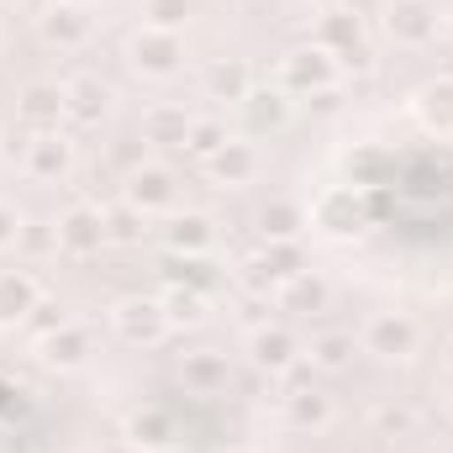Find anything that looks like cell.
<instances>
[{
    "label": "cell",
    "instance_id": "e0dca14e",
    "mask_svg": "<svg viewBox=\"0 0 453 453\" xmlns=\"http://www.w3.org/2000/svg\"><path fill=\"white\" fill-rule=\"evenodd\" d=\"M248 348H253V364L258 369H290L296 364V338L285 333V327H253V338H248Z\"/></svg>",
    "mask_w": 453,
    "mask_h": 453
},
{
    "label": "cell",
    "instance_id": "1f68e13d",
    "mask_svg": "<svg viewBox=\"0 0 453 453\" xmlns=\"http://www.w3.org/2000/svg\"><path fill=\"white\" fill-rule=\"evenodd\" d=\"M358 42H364V27H358V16H327V21H322V48H327V53H333V58H338V53H348V48H358Z\"/></svg>",
    "mask_w": 453,
    "mask_h": 453
},
{
    "label": "cell",
    "instance_id": "d590c367",
    "mask_svg": "<svg viewBox=\"0 0 453 453\" xmlns=\"http://www.w3.org/2000/svg\"><path fill=\"white\" fill-rule=\"evenodd\" d=\"M16 248H21V253H32V258H42V253H53V248H58V226H48V222H21Z\"/></svg>",
    "mask_w": 453,
    "mask_h": 453
},
{
    "label": "cell",
    "instance_id": "836d02e7",
    "mask_svg": "<svg viewBox=\"0 0 453 453\" xmlns=\"http://www.w3.org/2000/svg\"><path fill=\"white\" fill-rule=\"evenodd\" d=\"M64 322H69V317H64V306H58V301H37V306L27 311V322H21V327H27L32 338H53Z\"/></svg>",
    "mask_w": 453,
    "mask_h": 453
},
{
    "label": "cell",
    "instance_id": "3957f363",
    "mask_svg": "<svg viewBox=\"0 0 453 453\" xmlns=\"http://www.w3.org/2000/svg\"><path fill=\"white\" fill-rule=\"evenodd\" d=\"M385 32L406 48H422L438 37V5L433 0H390L385 5Z\"/></svg>",
    "mask_w": 453,
    "mask_h": 453
},
{
    "label": "cell",
    "instance_id": "30bf717a",
    "mask_svg": "<svg viewBox=\"0 0 453 453\" xmlns=\"http://www.w3.org/2000/svg\"><path fill=\"white\" fill-rule=\"evenodd\" d=\"M164 327H169L164 301H121V311H116V333L127 342H158Z\"/></svg>",
    "mask_w": 453,
    "mask_h": 453
},
{
    "label": "cell",
    "instance_id": "7a4b0ae2",
    "mask_svg": "<svg viewBox=\"0 0 453 453\" xmlns=\"http://www.w3.org/2000/svg\"><path fill=\"white\" fill-rule=\"evenodd\" d=\"M127 58H132V69H137V74H153V80H164V74H174V69H180L185 48H180V37H174V32L142 27V32L127 42Z\"/></svg>",
    "mask_w": 453,
    "mask_h": 453
},
{
    "label": "cell",
    "instance_id": "6da1fadb",
    "mask_svg": "<svg viewBox=\"0 0 453 453\" xmlns=\"http://www.w3.org/2000/svg\"><path fill=\"white\" fill-rule=\"evenodd\" d=\"M338 80V58L317 42V48H296L285 64H280V90L285 96H317V90H333Z\"/></svg>",
    "mask_w": 453,
    "mask_h": 453
},
{
    "label": "cell",
    "instance_id": "8992f818",
    "mask_svg": "<svg viewBox=\"0 0 453 453\" xmlns=\"http://www.w3.org/2000/svg\"><path fill=\"white\" fill-rule=\"evenodd\" d=\"M364 348L380 353V358H406V353L417 348V322L401 317V311H385V317H374V322L364 327Z\"/></svg>",
    "mask_w": 453,
    "mask_h": 453
},
{
    "label": "cell",
    "instance_id": "d4e9b609",
    "mask_svg": "<svg viewBox=\"0 0 453 453\" xmlns=\"http://www.w3.org/2000/svg\"><path fill=\"white\" fill-rule=\"evenodd\" d=\"M353 333H322V338L311 342V369H327V374H342L348 364H353Z\"/></svg>",
    "mask_w": 453,
    "mask_h": 453
},
{
    "label": "cell",
    "instance_id": "4dcf8cb0",
    "mask_svg": "<svg viewBox=\"0 0 453 453\" xmlns=\"http://www.w3.org/2000/svg\"><path fill=\"white\" fill-rule=\"evenodd\" d=\"M206 90L217 96V101H248V69L242 64H217L211 74H206Z\"/></svg>",
    "mask_w": 453,
    "mask_h": 453
},
{
    "label": "cell",
    "instance_id": "4316f807",
    "mask_svg": "<svg viewBox=\"0 0 453 453\" xmlns=\"http://www.w3.org/2000/svg\"><path fill=\"white\" fill-rule=\"evenodd\" d=\"M211 237H217L211 222H206V217H196V211L169 222V248H174V253H206V248H211Z\"/></svg>",
    "mask_w": 453,
    "mask_h": 453
},
{
    "label": "cell",
    "instance_id": "484cf974",
    "mask_svg": "<svg viewBox=\"0 0 453 453\" xmlns=\"http://www.w3.org/2000/svg\"><path fill=\"white\" fill-rule=\"evenodd\" d=\"M417 111L427 127H438V132H453V80H433L422 96H417Z\"/></svg>",
    "mask_w": 453,
    "mask_h": 453
},
{
    "label": "cell",
    "instance_id": "5bb4252c",
    "mask_svg": "<svg viewBox=\"0 0 453 453\" xmlns=\"http://www.w3.org/2000/svg\"><path fill=\"white\" fill-rule=\"evenodd\" d=\"M317 222L327 226V232H338V237H353V232L364 226V206L353 201V185L327 190V196L317 201Z\"/></svg>",
    "mask_w": 453,
    "mask_h": 453
},
{
    "label": "cell",
    "instance_id": "74e56055",
    "mask_svg": "<svg viewBox=\"0 0 453 453\" xmlns=\"http://www.w3.org/2000/svg\"><path fill=\"white\" fill-rule=\"evenodd\" d=\"M380 427H385V433H411V411L390 406V411H380Z\"/></svg>",
    "mask_w": 453,
    "mask_h": 453
},
{
    "label": "cell",
    "instance_id": "9c48e42d",
    "mask_svg": "<svg viewBox=\"0 0 453 453\" xmlns=\"http://www.w3.org/2000/svg\"><path fill=\"white\" fill-rule=\"evenodd\" d=\"M127 206L142 211V217L174 206V174H169V169H137V174L127 180Z\"/></svg>",
    "mask_w": 453,
    "mask_h": 453
},
{
    "label": "cell",
    "instance_id": "ffe728a7",
    "mask_svg": "<svg viewBox=\"0 0 453 453\" xmlns=\"http://www.w3.org/2000/svg\"><path fill=\"white\" fill-rule=\"evenodd\" d=\"M127 443H132V449H169V443H174V422L148 406V411H137V417L127 422Z\"/></svg>",
    "mask_w": 453,
    "mask_h": 453
},
{
    "label": "cell",
    "instance_id": "ac0fdd59",
    "mask_svg": "<svg viewBox=\"0 0 453 453\" xmlns=\"http://www.w3.org/2000/svg\"><path fill=\"white\" fill-rule=\"evenodd\" d=\"M64 169H69V142H64L58 132H42V137L27 142V174H37V180H58Z\"/></svg>",
    "mask_w": 453,
    "mask_h": 453
},
{
    "label": "cell",
    "instance_id": "f35d334b",
    "mask_svg": "<svg viewBox=\"0 0 453 453\" xmlns=\"http://www.w3.org/2000/svg\"><path fill=\"white\" fill-rule=\"evenodd\" d=\"M369 42H358V48H348V53H338V64H348V69H369Z\"/></svg>",
    "mask_w": 453,
    "mask_h": 453
},
{
    "label": "cell",
    "instance_id": "277c9868",
    "mask_svg": "<svg viewBox=\"0 0 453 453\" xmlns=\"http://www.w3.org/2000/svg\"><path fill=\"white\" fill-rule=\"evenodd\" d=\"M101 242H111V237H106V211H96V206H69V211L58 217V248H64V253L90 258V253H101Z\"/></svg>",
    "mask_w": 453,
    "mask_h": 453
},
{
    "label": "cell",
    "instance_id": "ab89813d",
    "mask_svg": "<svg viewBox=\"0 0 453 453\" xmlns=\"http://www.w3.org/2000/svg\"><path fill=\"white\" fill-rule=\"evenodd\" d=\"M111 453H142V449H132V443H121V449H111Z\"/></svg>",
    "mask_w": 453,
    "mask_h": 453
},
{
    "label": "cell",
    "instance_id": "7bdbcfd3",
    "mask_svg": "<svg viewBox=\"0 0 453 453\" xmlns=\"http://www.w3.org/2000/svg\"><path fill=\"white\" fill-rule=\"evenodd\" d=\"M449 364H453V353H449Z\"/></svg>",
    "mask_w": 453,
    "mask_h": 453
},
{
    "label": "cell",
    "instance_id": "f546056e",
    "mask_svg": "<svg viewBox=\"0 0 453 453\" xmlns=\"http://www.w3.org/2000/svg\"><path fill=\"white\" fill-rule=\"evenodd\" d=\"M164 317H169V327H201V322H206V301H201V290H169Z\"/></svg>",
    "mask_w": 453,
    "mask_h": 453
},
{
    "label": "cell",
    "instance_id": "e575fe53",
    "mask_svg": "<svg viewBox=\"0 0 453 453\" xmlns=\"http://www.w3.org/2000/svg\"><path fill=\"white\" fill-rule=\"evenodd\" d=\"M142 222H148L142 211H132V206H116V211H106V237H111V242H137V237L148 232Z\"/></svg>",
    "mask_w": 453,
    "mask_h": 453
},
{
    "label": "cell",
    "instance_id": "8d00e7d4",
    "mask_svg": "<svg viewBox=\"0 0 453 453\" xmlns=\"http://www.w3.org/2000/svg\"><path fill=\"white\" fill-rule=\"evenodd\" d=\"M16 237H21V217L0 201V248H16Z\"/></svg>",
    "mask_w": 453,
    "mask_h": 453
},
{
    "label": "cell",
    "instance_id": "603a6c76",
    "mask_svg": "<svg viewBox=\"0 0 453 453\" xmlns=\"http://www.w3.org/2000/svg\"><path fill=\"white\" fill-rule=\"evenodd\" d=\"M180 374H185V385H190V390L211 395V390H222V385H226V358H222V353H190Z\"/></svg>",
    "mask_w": 453,
    "mask_h": 453
},
{
    "label": "cell",
    "instance_id": "7402d4cb",
    "mask_svg": "<svg viewBox=\"0 0 453 453\" xmlns=\"http://www.w3.org/2000/svg\"><path fill=\"white\" fill-rule=\"evenodd\" d=\"M285 422L290 427H327L333 422V401L317 395V390H296V395H285Z\"/></svg>",
    "mask_w": 453,
    "mask_h": 453
},
{
    "label": "cell",
    "instance_id": "52a82bcc",
    "mask_svg": "<svg viewBox=\"0 0 453 453\" xmlns=\"http://www.w3.org/2000/svg\"><path fill=\"white\" fill-rule=\"evenodd\" d=\"M106 111H111V85H101L96 74H80V80L64 85V116H69V121L96 127Z\"/></svg>",
    "mask_w": 453,
    "mask_h": 453
},
{
    "label": "cell",
    "instance_id": "ba28073f",
    "mask_svg": "<svg viewBox=\"0 0 453 453\" xmlns=\"http://www.w3.org/2000/svg\"><path fill=\"white\" fill-rule=\"evenodd\" d=\"M21 127L32 132V137H42V132H58V116H64V90L58 85H27L21 90Z\"/></svg>",
    "mask_w": 453,
    "mask_h": 453
},
{
    "label": "cell",
    "instance_id": "d6986e66",
    "mask_svg": "<svg viewBox=\"0 0 453 453\" xmlns=\"http://www.w3.org/2000/svg\"><path fill=\"white\" fill-rule=\"evenodd\" d=\"M42 348H48L42 358H48L53 369H80V364H85V353H90V333H85V327H74V322H64L53 338H42Z\"/></svg>",
    "mask_w": 453,
    "mask_h": 453
},
{
    "label": "cell",
    "instance_id": "60d3db41",
    "mask_svg": "<svg viewBox=\"0 0 453 453\" xmlns=\"http://www.w3.org/2000/svg\"><path fill=\"white\" fill-rule=\"evenodd\" d=\"M64 5H85V0H64Z\"/></svg>",
    "mask_w": 453,
    "mask_h": 453
},
{
    "label": "cell",
    "instance_id": "5b68a950",
    "mask_svg": "<svg viewBox=\"0 0 453 453\" xmlns=\"http://www.w3.org/2000/svg\"><path fill=\"white\" fill-rule=\"evenodd\" d=\"M242 269H248V285H253V290H269V285H285V280L306 274V264H301V248H296V242H269V248H264L258 258H248Z\"/></svg>",
    "mask_w": 453,
    "mask_h": 453
},
{
    "label": "cell",
    "instance_id": "cb8c5ba5",
    "mask_svg": "<svg viewBox=\"0 0 453 453\" xmlns=\"http://www.w3.org/2000/svg\"><path fill=\"white\" fill-rule=\"evenodd\" d=\"M164 274H169V285H174V290H206V285L217 280V269H211V258H206V253L169 258V264H164Z\"/></svg>",
    "mask_w": 453,
    "mask_h": 453
},
{
    "label": "cell",
    "instance_id": "83f0119b",
    "mask_svg": "<svg viewBox=\"0 0 453 453\" xmlns=\"http://www.w3.org/2000/svg\"><path fill=\"white\" fill-rule=\"evenodd\" d=\"M242 111L253 116V127H285V116H290V101H285V90H248Z\"/></svg>",
    "mask_w": 453,
    "mask_h": 453
},
{
    "label": "cell",
    "instance_id": "f1b7e54d",
    "mask_svg": "<svg viewBox=\"0 0 453 453\" xmlns=\"http://www.w3.org/2000/svg\"><path fill=\"white\" fill-rule=\"evenodd\" d=\"M232 137H226V127L217 116H196L190 121V132H185V153H196V158H211L217 148H226Z\"/></svg>",
    "mask_w": 453,
    "mask_h": 453
},
{
    "label": "cell",
    "instance_id": "d6a6232c",
    "mask_svg": "<svg viewBox=\"0 0 453 453\" xmlns=\"http://www.w3.org/2000/svg\"><path fill=\"white\" fill-rule=\"evenodd\" d=\"M142 16H148V27H158V32H180V27L190 21V0H142Z\"/></svg>",
    "mask_w": 453,
    "mask_h": 453
},
{
    "label": "cell",
    "instance_id": "ee69618b",
    "mask_svg": "<svg viewBox=\"0 0 453 453\" xmlns=\"http://www.w3.org/2000/svg\"><path fill=\"white\" fill-rule=\"evenodd\" d=\"M449 27H453V16H449Z\"/></svg>",
    "mask_w": 453,
    "mask_h": 453
},
{
    "label": "cell",
    "instance_id": "8fae6325",
    "mask_svg": "<svg viewBox=\"0 0 453 453\" xmlns=\"http://www.w3.org/2000/svg\"><path fill=\"white\" fill-rule=\"evenodd\" d=\"M327 280H317V274H296V280H285L280 290H274V306L280 311H296V317H317V311H327Z\"/></svg>",
    "mask_w": 453,
    "mask_h": 453
},
{
    "label": "cell",
    "instance_id": "7c38bea8",
    "mask_svg": "<svg viewBox=\"0 0 453 453\" xmlns=\"http://www.w3.org/2000/svg\"><path fill=\"white\" fill-rule=\"evenodd\" d=\"M37 301H42V296H37V280H32V274H21V269H5V274H0V327L27 322V311H32Z\"/></svg>",
    "mask_w": 453,
    "mask_h": 453
},
{
    "label": "cell",
    "instance_id": "44dd1931",
    "mask_svg": "<svg viewBox=\"0 0 453 453\" xmlns=\"http://www.w3.org/2000/svg\"><path fill=\"white\" fill-rule=\"evenodd\" d=\"M196 116H185L180 106H153L142 116V142H180L185 148V132H190Z\"/></svg>",
    "mask_w": 453,
    "mask_h": 453
},
{
    "label": "cell",
    "instance_id": "4fadbf2b",
    "mask_svg": "<svg viewBox=\"0 0 453 453\" xmlns=\"http://www.w3.org/2000/svg\"><path fill=\"white\" fill-rule=\"evenodd\" d=\"M206 169H211L217 185H248L258 174V148L253 142H226V148H217L206 158Z\"/></svg>",
    "mask_w": 453,
    "mask_h": 453
},
{
    "label": "cell",
    "instance_id": "9a60e30c",
    "mask_svg": "<svg viewBox=\"0 0 453 453\" xmlns=\"http://www.w3.org/2000/svg\"><path fill=\"white\" fill-rule=\"evenodd\" d=\"M42 37L58 42V48H80V42L90 37V16H85V5H64V0H53V11L42 16Z\"/></svg>",
    "mask_w": 453,
    "mask_h": 453
},
{
    "label": "cell",
    "instance_id": "b9f144b4",
    "mask_svg": "<svg viewBox=\"0 0 453 453\" xmlns=\"http://www.w3.org/2000/svg\"><path fill=\"white\" fill-rule=\"evenodd\" d=\"M226 5H242V0H226Z\"/></svg>",
    "mask_w": 453,
    "mask_h": 453
},
{
    "label": "cell",
    "instance_id": "2e32d148",
    "mask_svg": "<svg viewBox=\"0 0 453 453\" xmlns=\"http://www.w3.org/2000/svg\"><path fill=\"white\" fill-rule=\"evenodd\" d=\"M301 226H306V211H301L296 201H285V196H274V201L258 206V232H264L269 242H296Z\"/></svg>",
    "mask_w": 453,
    "mask_h": 453
}]
</instances>
